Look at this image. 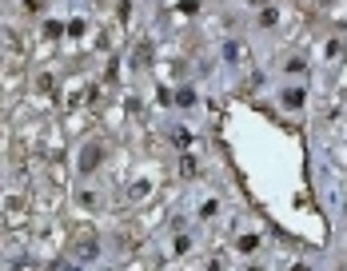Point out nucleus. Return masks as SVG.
Segmentation results:
<instances>
[{"label":"nucleus","mask_w":347,"mask_h":271,"mask_svg":"<svg viewBox=\"0 0 347 271\" xmlns=\"http://www.w3.org/2000/svg\"><path fill=\"white\" fill-rule=\"evenodd\" d=\"M24 8H44V0H24Z\"/></svg>","instance_id":"1"},{"label":"nucleus","mask_w":347,"mask_h":271,"mask_svg":"<svg viewBox=\"0 0 347 271\" xmlns=\"http://www.w3.org/2000/svg\"><path fill=\"white\" fill-rule=\"evenodd\" d=\"M251 4H255V8H259V4H268V0H251Z\"/></svg>","instance_id":"2"}]
</instances>
